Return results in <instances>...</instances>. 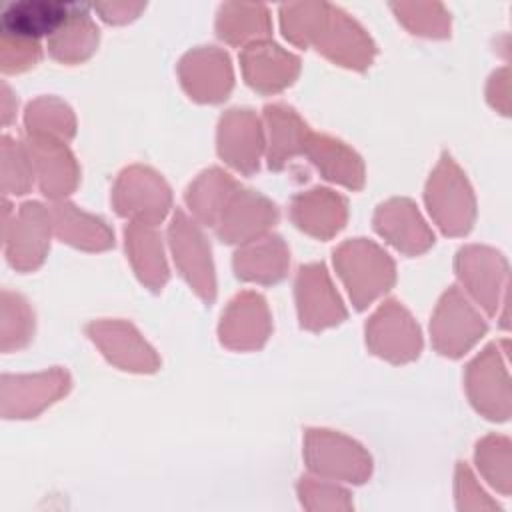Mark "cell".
<instances>
[{
	"label": "cell",
	"mask_w": 512,
	"mask_h": 512,
	"mask_svg": "<svg viewBox=\"0 0 512 512\" xmlns=\"http://www.w3.org/2000/svg\"><path fill=\"white\" fill-rule=\"evenodd\" d=\"M286 38L296 44L316 42L318 50L346 66H364L374 52L364 30L346 12L330 4H284L280 6Z\"/></svg>",
	"instance_id": "1"
},
{
	"label": "cell",
	"mask_w": 512,
	"mask_h": 512,
	"mask_svg": "<svg viewBox=\"0 0 512 512\" xmlns=\"http://www.w3.org/2000/svg\"><path fill=\"white\" fill-rule=\"evenodd\" d=\"M84 4L60 0H22L10 2L0 16L2 36L36 40L60 30Z\"/></svg>",
	"instance_id": "2"
},
{
	"label": "cell",
	"mask_w": 512,
	"mask_h": 512,
	"mask_svg": "<svg viewBox=\"0 0 512 512\" xmlns=\"http://www.w3.org/2000/svg\"><path fill=\"white\" fill-rule=\"evenodd\" d=\"M46 212L40 204L28 202L20 208L12 222L4 224L6 258L14 268H36L46 252L48 226Z\"/></svg>",
	"instance_id": "3"
},
{
	"label": "cell",
	"mask_w": 512,
	"mask_h": 512,
	"mask_svg": "<svg viewBox=\"0 0 512 512\" xmlns=\"http://www.w3.org/2000/svg\"><path fill=\"white\" fill-rule=\"evenodd\" d=\"M372 244H364V242H356V244H348L340 250L338 254V262L340 268H352V270H362L350 276H344V280L350 286V294L356 300V306L362 308L370 298H374L380 290H386V286L392 282V264L386 258V254L378 252L374 256V260L368 264V256L372 252Z\"/></svg>",
	"instance_id": "4"
},
{
	"label": "cell",
	"mask_w": 512,
	"mask_h": 512,
	"mask_svg": "<svg viewBox=\"0 0 512 512\" xmlns=\"http://www.w3.org/2000/svg\"><path fill=\"white\" fill-rule=\"evenodd\" d=\"M66 388L62 372L40 376H4L2 378V414L4 418H24L40 410L52 396Z\"/></svg>",
	"instance_id": "5"
},
{
	"label": "cell",
	"mask_w": 512,
	"mask_h": 512,
	"mask_svg": "<svg viewBox=\"0 0 512 512\" xmlns=\"http://www.w3.org/2000/svg\"><path fill=\"white\" fill-rule=\"evenodd\" d=\"M242 60L248 82L260 90H276L290 84L298 70V60L294 56L268 42L248 46Z\"/></svg>",
	"instance_id": "6"
},
{
	"label": "cell",
	"mask_w": 512,
	"mask_h": 512,
	"mask_svg": "<svg viewBox=\"0 0 512 512\" xmlns=\"http://www.w3.org/2000/svg\"><path fill=\"white\" fill-rule=\"evenodd\" d=\"M98 42V28L88 18V4H84L60 30L48 38V48L54 58L74 62L86 58Z\"/></svg>",
	"instance_id": "7"
},
{
	"label": "cell",
	"mask_w": 512,
	"mask_h": 512,
	"mask_svg": "<svg viewBox=\"0 0 512 512\" xmlns=\"http://www.w3.org/2000/svg\"><path fill=\"white\" fill-rule=\"evenodd\" d=\"M30 148L36 158L42 192L46 196L66 194L74 184V172L66 150L58 148L48 136H34Z\"/></svg>",
	"instance_id": "8"
},
{
	"label": "cell",
	"mask_w": 512,
	"mask_h": 512,
	"mask_svg": "<svg viewBox=\"0 0 512 512\" xmlns=\"http://www.w3.org/2000/svg\"><path fill=\"white\" fill-rule=\"evenodd\" d=\"M218 34L228 42H244L246 38L264 36L270 30L268 10L260 4H224L218 12Z\"/></svg>",
	"instance_id": "9"
},
{
	"label": "cell",
	"mask_w": 512,
	"mask_h": 512,
	"mask_svg": "<svg viewBox=\"0 0 512 512\" xmlns=\"http://www.w3.org/2000/svg\"><path fill=\"white\" fill-rule=\"evenodd\" d=\"M32 316L28 314L26 304L20 296L2 292V350L8 352L12 348L22 346L28 340L32 328Z\"/></svg>",
	"instance_id": "10"
},
{
	"label": "cell",
	"mask_w": 512,
	"mask_h": 512,
	"mask_svg": "<svg viewBox=\"0 0 512 512\" xmlns=\"http://www.w3.org/2000/svg\"><path fill=\"white\" fill-rule=\"evenodd\" d=\"M2 188L10 194H24L30 188V168L24 150L16 140L2 138Z\"/></svg>",
	"instance_id": "11"
},
{
	"label": "cell",
	"mask_w": 512,
	"mask_h": 512,
	"mask_svg": "<svg viewBox=\"0 0 512 512\" xmlns=\"http://www.w3.org/2000/svg\"><path fill=\"white\" fill-rule=\"evenodd\" d=\"M398 18L418 34H446V12L440 4H392Z\"/></svg>",
	"instance_id": "12"
},
{
	"label": "cell",
	"mask_w": 512,
	"mask_h": 512,
	"mask_svg": "<svg viewBox=\"0 0 512 512\" xmlns=\"http://www.w3.org/2000/svg\"><path fill=\"white\" fill-rule=\"evenodd\" d=\"M38 58H40V46L36 40L2 36L0 40L2 72H20L28 66H34Z\"/></svg>",
	"instance_id": "13"
},
{
	"label": "cell",
	"mask_w": 512,
	"mask_h": 512,
	"mask_svg": "<svg viewBox=\"0 0 512 512\" xmlns=\"http://www.w3.org/2000/svg\"><path fill=\"white\" fill-rule=\"evenodd\" d=\"M26 124L30 132H40V128H44L46 124H56L64 136L72 134V120L68 110L52 100H36L34 104H30L26 112Z\"/></svg>",
	"instance_id": "14"
},
{
	"label": "cell",
	"mask_w": 512,
	"mask_h": 512,
	"mask_svg": "<svg viewBox=\"0 0 512 512\" xmlns=\"http://www.w3.org/2000/svg\"><path fill=\"white\" fill-rule=\"evenodd\" d=\"M104 20L108 22H124L144 8V4H126V2H112V4H96L94 6Z\"/></svg>",
	"instance_id": "15"
}]
</instances>
